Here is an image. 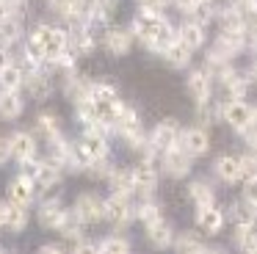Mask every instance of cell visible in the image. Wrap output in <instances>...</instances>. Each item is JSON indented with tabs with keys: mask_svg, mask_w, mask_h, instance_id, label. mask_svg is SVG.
<instances>
[{
	"mask_svg": "<svg viewBox=\"0 0 257 254\" xmlns=\"http://www.w3.org/2000/svg\"><path fill=\"white\" fill-rule=\"evenodd\" d=\"M133 33L150 50H155V53H163V47L177 39V33L172 31L169 20L163 14H158V9H150V6H141L139 9L136 22H133Z\"/></svg>",
	"mask_w": 257,
	"mask_h": 254,
	"instance_id": "1",
	"label": "cell"
},
{
	"mask_svg": "<svg viewBox=\"0 0 257 254\" xmlns=\"http://www.w3.org/2000/svg\"><path fill=\"white\" fill-rule=\"evenodd\" d=\"M31 39L39 44L45 61L61 55L64 50L69 47V33L64 31V28H56V25H36V31H34V36H31Z\"/></svg>",
	"mask_w": 257,
	"mask_h": 254,
	"instance_id": "2",
	"label": "cell"
},
{
	"mask_svg": "<svg viewBox=\"0 0 257 254\" xmlns=\"http://www.w3.org/2000/svg\"><path fill=\"white\" fill-rule=\"evenodd\" d=\"M75 213L83 224H97V221L105 218V202L97 193H80L75 199Z\"/></svg>",
	"mask_w": 257,
	"mask_h": 254,
	"instance_id": "3",
	"label": "cell"
},
{
	"mask_svg": "<svg viewBox=\"0 0 257 254\" xmlns=\"http://www.w3.org/2000/svg\"><path fill=\"white\" fill-rule=\"evenodd\" d=\"M78 152H80V158H83L86 163L108 158V138L102 136V133L86 130L83 138H80V144H78Z\"/></svg>",
	"mask_w": 257,
	"mask_h": 254,
	"instance_id": "4",
	"label": "cell"
},
{
	"mask_svg": "<svg viewBox=\"0 0 257 254\" xmlns=\"http://www.w3.org/2000/svg\"><path fill=\"white\" fill-rule=\"evenodd\" d=\"M163 171H166L169 177H174V180L185 177V174L191 171V155L185 152L180 144L169 147L166 152H163Z\"/></svg>",
	"mask_w": 257,
	"mask_h": 254,
	"instance_id": "5",
	"label": "cell"
},
{
	"mask_svg": "<svg viewBox=\"0 0 257 254\" xmlns=\"http://www.w3.org/2000/svg\"><path fill=\"white\" fill-rule=\"evenodd\" d=\"M210 72L207 69H194L188 77H185V91L191 94L196 105L199 102H210V91H213V83H210Z\"/></svg>",
	"mask_w": 257,
	"mask_h": 254,
	"instance_id": "6",
	"label": "cell"
},
{
	"mask_svg": "<svg viewBox=\"0 0 257 254\" xmlns=\"http://www.w3.org/2000/svg\"><path fill=\"white\" fill-rule=\"evenodd\" d=\"M180 147H183L191 158H199V155H207V149H210V136H207L205 127L180 130Z\"/></svg>",
	"mask_w": 257,
	"mask_h": 254,
	"instance_id": "7",
	"label": "cell"
},
{
	"mask_svg": "<svg viewBox=\"0 0 257 254\" xmlns=\"http://www.w3.org/2000/svg\"><path fill=\"white\" fill-rule=\"evenodd\" d=\"M133 213H136V210L130 207L127 193H116V191H113V196L105 199V218L111 221L113 226H124L130 218H133Z\"/></svg>",
	"mask_w": 257,
	"mask_h": 254,
	"instance_id": "8",
	"label": "cell"
},
{
	"mask_svg": "<svg viewBox=\"0 0 257 254\" xmlns=\"http://www.w3.org/2000/svg\"><path fill=\"white\" fill-rule=\"evenodd\" d=\"M221 119L227 121L229 127H235V130H243L251 119V108L243 99L232 97V99H227V102H221Z\"/></svg>",
	"mask_w": 257,
	"mask_h": 254,
	"instance_id": "9",
	"label": "cell"
},
{
	"mask_svg": "<svg viewBox=\"0 0 257 254\" xmlns=\"http://www.w3.org/2000/svg\"><path fill=\"white\" fill-rule=\"evenodd\" d=\"M150 144L158 149V152H166L169 147L180 144V127H177V121H174V119H163L161 124L152 130Z\"/></svg>",
	"mask_w": 257,
	"mask_h": 254,
	"instance_id": "10",
	"label": "cell"
},
{
	"mask_svg": "<svg viewBox=\"0 0 257 254\" xmlns=\"http://www.w3.org/2000/svg\"><path fill=\"white\" fill-rule=\"evenodd\" d=\"M133 182H136V191H139L141 196H150V193L158 188L155 163H152V160H141V163L133 169Z\"/></svg>",
	"mask_w": 257,
	"mask_h": 254,
	"instance_id": "11",
	"label": "cell"
},
{
	"mask_svg": "<svg viewBox=\"0 0 257 254\" xmlns=\"http://www.w3.org/2000/svg\"><path fill=\"white\" fill-rule=\"evenodd\" d=\"M34 191H36V182H34V177H28V174H20L9 182V199L17 202V204H25V207L34 202Z\"/></svg>",
	"mask_w": 257,
	"mask_h": 254,
	"instance_id": "12",
	"label": "cell"
},
{
	"mask_svg": "<svg viewBox=\"0 0 257 254\" xmlns=\"http://www.w3.org/2000/svg\"><path fill=\"white\" fill-rule=\"evenodd\" d=\"M102 44H105V50L111 55H124L133 47V31H127V28H111V31H105Z\"/></svg>",
	"mask_w": 257,
	"mask_h": 254,
	"instance_id": "13",
	"label": "cell"
},
{
	"mask_svg": "<svg viewBox=\"0 0 257 254\" xmlns=\"http://www.w3.org/2000/svg\"><path fill=\"white\" fill-rule=\"evenodd\" d=\"M0 215H3V226H9L12 232H23L28 224V213H25V204H17L9 199L6 204H0Z\"/></svg>",
	"mask_w": 257,
	"mask_h": 254,
	"instance_id": "14",
	"label": "cell"
},
{
	"mask_svg": "<svg viewBox=\"0 0 257 254\" xmlns=\"http://www.w3.org/2000/svg\"><path fill=\"white\" fill-rule=\"evenodd\" d=\"M191 53L194 50L188 47V44L183 42V39H174V42H169L166 47H163V61H166L169 66H174V69H183V66H188L191 61Z\"/></svg>",
	"mask_w": 257,
	"mask_h": 254,
	"instance_id": "15",
	"label": "cell"
},
{
	"mask_svg": "<svg viewBox=\"0 0 257 254\" xmlns=\"http://www.w3.org/2000/svg\"><path fill=\"white\" fill-rule=\"evenodd\" d=\"M34 182L39 191H47V188L58 185V180H61V166L56 163V160H45V163H36V171L34 174Z\"/></svg>",
	"mask_w": 257,
	"mask_h": 254,
	"instance_id": "16",
	"label": "cell"
},
{
	"mask_svg": "<svg viewBox=\"0 0 257 254\" xmlns=\"http://www.w3.org/2000/svg\"><path fill=\"white\" fill-rule=\"evenodd\" d=\"M147 237H150V243L155 248L174 246V232H172V226H169L163 218H155V221H150V224H147Z\"/></svg>",
	"mask_w": 257,
	"mask_h": 254,
	"instance_id": "17",
	"label": "cell"
},
{
	"mask_svg": "<svg viewBox=\"0 0 257 254\" xmlns=\"http://www.w3.org/2000/svg\"><path fill=\"white\" fill-rule=\"evenodd\" d=\"M64 213L67 210L61 207V202L58 199H47V202H42V207L36 210V215H39V224L45 226V229H58L61 226V221H64Z\"/></svg>",
	"mask_w": 257,
	"mask_h": 254,
	"instance_id": "18",
	"label": "cell"
},
{
	"mask_svg": "<svg viewBox=\"0 0 257 254\" xmlns=\"http://www.w3.org/2000/svg\"><path fill=\"white\" fill-rule=\"evenodd\" d=\"M196 224H199L202 232H207V235H218L221 226H224V213L218 207H213V204L199 207L196 210Z\"/></svg>",
	"mask_w": 257,
	"mask_h": 254,
	"instance_id": "19",
	"label": "cell"
},
{
	"mask_svg": "<svg viewBox=\"0 0 257 254\" xmlns=\"http://www.w3.org/2000/svg\"><path fill=\"white\" fill-rule=\"evenodd\" d=\"M12 158H17L20 163L36 158V138L31 133H14L12 136Z\"/></svg>",
	"mask_w": 257,
	"mask_h": 254,
	"instance_id": "20",
	"label": "cell"
},
{
	"mask_svg": "<svg viewBox=\"0 0 257 254\" xmlns=\"http://www.w3.org/2000/svg\"><path fill=\"white\" fill-rule=\"evenodd\" d=\"M25 88L31 91V97H34V99H45L47 94H50V88H53L50 75L36 66V69H31V75H25Z\"/></svg>",
	"mask_w": 257,
	"mask_h": 254,
	"instance_id": "21",
	"label": "cell"
},
{
	"mask_svg": "<svg viewBox=\"0 0 257 254\" xmlns=\"http://www.w3.org/2000/svg\"><path fill=\"white\" fill-rule=\"evenodd\" d=\"M25 102L20 97V91H9V88H0V119H17L23 113Z\"/></svg>",
	"mask_w": 257,
	"mask_h": 254,
	"instance_id": "22",
	"label": "cell"
},
{
	"mask_svg": "<svg viewBox=\"0 0 257 254\" xmlns=\"http://www.w3.org/2000/svg\"><path fill=\"white\" fill-rule=\"evenodd\" d=\"M213 171H216V177L221 182H238L240 180V160L232 158V155H221V158L216 160V166H213Z\"/></svg>",
	"mask_w": 257,
	"mask_h": 254,
	"instance_id": "23",
	"label": "cell"
},
{
	"mask_svg": "<svg viewBox=\"0 0 257 254\" xmlns=\"http://www.w3.org/2000/svg\"><path fill=\"white\" fill-rule=\"evenodd\" d=\"M89 88H91V80H86L83 75H75V72H67V77H64V91H67V97L72 102L89 97Z\"/></svg>",
	"mask_w": 257,
	"mask_h": 254,
	"instance_id": "24",
	"label": "cell"
},
{
	"mask_svg": "<svg viewBox=\"0 0 257 254\" xmlns=\"http://www.w3.org/2000/svg\"><path fill=\"white\" fill-rule=\"evenodd\" d=\"M23 36V22L17 14H3L0 17V44H14Z\"/></svg>",
	"mask_w": 257,
	"mask_h": 254,
	"instance_id": "25",
	"label": "cell"
},
{
	"mask_svg": "<svg viewBox=\"0 0 257 254\" xmlns=\"http://www.w3.org/2000/svg\"><path fill=\"white\" fill-rule=\"evenodd\" d=\"M177 39H183L191 50L202 47V44H205V25H202V22H196V20H188L177 31Z\"/></svg>",
	"mask_w": 257,
	"mask_h": 254,
	"instance_id": "26",
	"label": "cell"
},
{
	"mask_svg": "<svg viewBox=\"0 0 257 254\" xmlns=\"http://www.w3.org/2000/svg\"><path fill=\"white\" fill-rule=\"evenodd\" d=\"M20 86H25V72L17 64H9L0 69V88H9V91H20Z\"/></svg>",
	"mask_w": 257,
	"mask_h": 254,
	"instance_id": "27",
	"label": "cell"
},
{
	"mask_svg": "<svg viewBox=\"0 0 257 254\" xmlns=\"http://www.w3.org/2000/svg\"><path fill=\"white\" fill-rule=\"evenodd\" d=\"M108 180H111V185H113V191H116V193H127V196H130V193L136 191L133 169H116V166H113V171H111Z\"/></svg>",
	"mask_w": 257,
	"mask_h": 254,
	"instance_id": "28",
	"label": "cell"
},
{
	"mask_svg": "<svg viewBox=\"0 0 257 254\" xmlns=\"http://www.w3.org/2000/svg\"><path fill=\"white\" fill-rule=\"evenodd\" d=\"M174 248H177V251H185V254L188 251H207V243L202 240L196 232H183V235L174 240Z\"/></svg>",
	"mask_w": 257,
	"mask_h": 254,
	"instance_id": "29",
	"label": "cell"
},
{
	"mask_svg": "<svg viewBox=\"0 0 257 254\" xmlns=\"http://www.w3.org/2000/svg\"><path fill=\"white\" fill-rule=\"evenodd\" d=\"M36 127H39V133L47 138V141H53V138L61 136V124H58V116L56 113H39Z\"/></svg>",
	"mask_w": 257,
	"mask_h": 254,
	"instance_id": "30",
	"label": "cell"
},
{
	"mask_svg": "<svg viewBox=\"0 0 257 254\" xmlns=\"http://www.w3.org/2000/svg\"><path fill=\"white\" fill-rule=\"evenodd\" d=\"M188 196L194 199L196 207H207V204H213V191H210V185L202 182V180H196V182L188 185Z\"/></svg>",
	"mask_w": 257,
	"mask_h": 254,
	"instance_id": "31",
	"label": "cell"
},
{
	"mask_svg": "<svg viewBox=\"0 0 257 254\" xmlns=\"http://www.w3.org/2000/svg\"><path fill=\"white\" fill-rule=\"evenodd\" d=\"M224 86H227L229 97L243 99V97H246V91H249V86H251V75H249V77H243V75H238V72H235V75L229 77L227 83H224Z\"/></svg>",
	"mask_w": 257,
	"mask_h": 254,
	"instance_id": "32",
	"label": "cell"
},
{
	"mask_svg": "<svg viewBox=\"0 0 257 254\" xmlns=\"http://www.w3.org/2000/svg\"><path fill=\"white\" fill-rule=\"evenodd\" d=\"M100 251H105V254H124V251H130V240H127V237H119V235H111V237H105V240L100 243Z\"/></svg>",
	"mask_w": 257,
	"mask_h": 254,
	"instance_id": "33",
	"label": "cell"
},
{
	"mask_svg": "<svg viewBox=\"0 0 257 254\" xmlns=\"http://www.w3.org/2000/svg\"><path fill=\"white\" fill-rule=\"evenodd\" d=\"M113 97H119V91L111 86V83H91L89 99H94V102H105V99H113Z\"/></svg>",
	"mask_w": 257,
	"mask_h": 254,
	"instance_id": "34",
	"label": "cell"
},
{
	"mask_svg": "<svg viewBox=\"0 0 257 254\" xmlns=\"http://www.w3.org/2000/svg\"><path fill=\"white\" fill-rule=\"evenodd\" d=\"M238 160H240V180H246V182L257 180V152L243 155V158H238Z\"/></svg>",
	"mask_w": 257,
	"mask_h": 254,
	"instance_id": "35",
	"label": "cell"
},
{
	"mask_svg": "<svg viewBox=\"0 0 257 254\" xmlns=\"http://www.w3.org/2000/svg\"><path fill=\"white\" fill-rule=\"evenodd\" d=\"M136 215H139L144 224H150V221H155V218H161V210H158V204L155 202H150V199H141V204L136 207Z\"/></svg>",
	"mask_w": 257,
	"mask_h": 254,
	"instance_id": "36",
	"label": "cell"
},
{
	"mask_svg": "<svg viewBox=\"0 0 257 254\" xmlns=\"http://www.w3.org/2000/svg\"><path fill=\"white\" fill-rule=\"evenodd\" d=\"M235 243H238L240 251H257V229L243 232V235H235Z\"/></svg>",
	"mask_w": 257,
	"mask_h": 254,
	"instance_id": "37",
	"label": "cell"
},
{
	"mask_svg": "<svg viewBox=\"0 0 257 254\" xmlns=\"http://www.w3.org/2000/svg\"><path fill=\"white\" fill-rule=\"evenodd\" d=\"M75 58H78V55H72V53H67V50H64L61 55L50 58V64L58 66V69H64V72H75Z\"/></svg>",
	"mask_w": 257,
	"mask_h": 254,
	"instance_id": "38",
	"label": "cell"
},
{
	"mask_svg": "<svg viewBox=\"0 0 257 254\" xmlns=\"http://www.w3.org/2000/svg\"><path fill=\"white\" fill-rule=\"evenodd\" d=\"M243 202L249 204V207H254V204H257V180L246 182V188H243Z\"/></svg>",
	"mask_w": 257,
	"mask_h": 254,
	"instance_id": "39",
	"label": "cell"
},
{
	"mask_svg": "<svg viewBox=\"0 0 257 254\" xmlns=\"http://www.w3.org/2000/svg\"><path fill=\"white\" fill-rule=\"evenodd\" d=\"M240 133H243V136L249 138V144L257 138V108H251V119H249V124H246Z\"/></svg>",
	"mask_w": 257,
	"mask_h": 254,
	"instance_id": "40",
	"label": "cell"
},
{
	"mask_svg": "<svg viewBox=\"0 0 257 254\" xmlns=\"http://www.w3.org/2000/svg\"><path fill=\"white\" fill-rule=\"evenodd\" d=\"M12 158V138H0V166Z\"/></svg>",
	"mask_w": 257,
	"mask_h": 254,
	"instance_id": "41",
	"label": "cell"
},
{
	"mask_svg": "<svg viewBox=\"0 0 257 254\" xmlns=\"http://www.w3.org/2000/svg\"><path fill=\"white\" fill-rule=\"evenodd\" d=\"M172 3H174V6H177V9H180V11H183V14H191V11H194V9H196V6H199V3H202V0H172Z\"/></svg>",
	"mask_w": 257,
	"mask_h": 254,
	"instance_id": "42",
	"label": "cell"
},
{
	"mask_svg": "<svg viewBox=\"0 0 257 254\" xmlns=\"http://www.w3.org/2000/svg\"><path fill=\"white\" fill-rule=\"evenodd\" d=\"M89 3H94V6H100V9H105L108 14H111L113 9H116V3L119 0H89Z\"/></svg>",
	"mask_w": 257,
	"mask_h": 254,
	"instance_id": "43",
	"label": "cell"
},
{
	"mask_svg": "<svg viewBox=\"0 0 257 254\" xmlns=\"http://www.w3.org/2000/svg\"><path fill=\"white\" fill-rule=\"evenodd\" d=\"M9 64H12V55H9L6 44H3V47H0V69H3V66H9Z\"/></svg>",
	"mask_w": 257,
	"mask_h": 254,
	"instance_id": "44",
	"label": "cell"
},
{
	"mask_svg": "<svg viewBox=\"0 0 257 254\" xmlns=\"http://www.w3.org/2000/svg\"><path fill=\"white\" fill-rule=\"evenodd\" d=\"M64 248H67V243H45L42 251H64Z\"/></svg>",
	"mask_w": 257,
	"mask_h": 254,
	"instance_id": "45",
	"label": "cell"
},
{
	"mask_svg": "<svg viewBox=\"0 0 257 254\" xmlns=\"http://www.w3.org/2000/svg\"><path fill=\"white\" fill-rule=\"evenodd\" d=\"M166 3H172V0H141V6H150V9H163Z\"/></svg>",
	"mask_w": 257,
	"mask_h": 254,
	"instance_id": "46",
	"label": "cell"
},
{
	"mask_svg": "<svg viewBox=\"0 0 257 254\" xmlns=\"http://www.w3.org/2000/svg\"><path fill=\"white\" fill-rule=\"evenodd\" d=\"M249 75H251V80L257 83V61H254V64H251V72H249Z\"/></svg>",
	"mask_w": 257,
	"mask_h": 254,
	"instance_id": "47",
	"label": "cell"
},
{
	"mask_svg": "<svg viewBox=\"0 0 257 254\" xmlns=\"http://www.w3.org/2000/svg\"><path fill=\"white\" fill-rule=\"evenodd\" d=\"M3 14H6V9H3V6H0V17H3Z\"/></svg>",
	"mask_w": 257,
	"mask_h": 254,
	"instance_id": "48",
	"label": "cell"
},
{
	"mask_svg": "<svg viewBox=\"0 0 257 254\" xmlns=\"http://www.w3.org/2000/svg\"><path fill=\"white\" fill-rule=\"evenodd\" d=\"M251 210H254V218H257V204H254V207H251Z\"/></svg>",
	"mask_w": 257,
	"mask_h": 254,
	"instance_id": "49",
	"label": "cell"
},
{
	"mask_svg": "<svg viewBox=\"0 0 257 254\" xmlns=\"http://www.w3.org/2000/svg\"><path fill=\"white\" fill-rule=\"evenodd\" d=\"M251 144H254V152H257V138H254V141H251Z\"/></svg>",
	"mask_w": 257,
	"mask_h": 254,
	"instance_id": "50",
	"label": "cell"
},
{
	"mask_svg": "<svg viewBox=\"0 0 257 254\" xmlns=\"http://www.w3.org/2000/svg\"><path fill=\"white\" fill-rule=\"evenodd\" d=\"M0 226H3V215H0Z\"/></svg>",
	"mask_w": 257,
	"mask_h": 254,
	"instance_id": "51",
	"label": "cell"
}]
</instances>
